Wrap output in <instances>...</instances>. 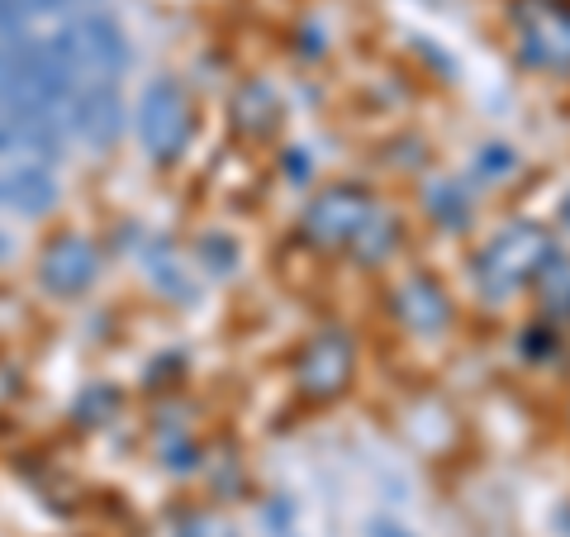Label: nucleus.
I'll list each match as a JSON object with an SVG mask.
<instances>
[{"instance_id":"obj_1","label":"nucleus","mask_w":570,"mask_h":537,"mask_svg":"<svg viewBox=\"0 0 570 537\" xmlns=\"http://www.w3.org/2000/svg\"><path fill=\"white\" fill-rule=\"evenodd\" d=\"M551 262H557V243H551L547 228L513 224L475 257V281L490 300H499V295L519 291V285H528V281H538Z\"/></svg>"},{"instance_id":"obj_2","label":"nucleus","mask_w":570,"mask_h":537,"mask_svg":"<svg viewBox=\"0 0 570 537\" xmlns=\"http://www.w3.org/2000/svg\"><path fill=\"white\" fill-rule=\"evenodd\" d=\"M67 43H71V62H77L81 86L105 81L119 86L124 71L134 62V48L124 39V25L105 10H86L77 20H67Z\"/></svg>"},{"instance_id":"obj_3","label":"nucleus","mask_w":570,"mask_h":537,"mask_svg":"<svg viewBox=\"0 0 570 537\" xmlns=\"http://www.w3.org/2000/svg\"><path fill=\"white\" fill-rule=\"evenodd\" d=\"M134 134L153 163H171L190 143V105L186 91L171 77H157L142 86L138 110H134Z\"/></svg>"},{"instance_id":"obj_4","label":"nucleus","mask_w":570,"mask_h":537,"mask_svg":"<svg viewBox=\"0 0 570 537\" xmlns=\"http://www.w3.org/2000/svg\"><path fill=\"white\" fill-rule=\"evenodd\" d=\"M376 219V201L356 186H333L324 191L318 201H309L305 209V234L309 243H324V247H343L356 243V234Z\"/></svg>"},{"instance_id":"obj_5","label":"nucleus","mask_w":570,"mask_h":537,"mask_svg":"<svg viewBox=\"0 0 570 537\" xmlns=\"http://www.w3.org/2000/svg\"><path fill=\"white\" fill-rule=\"evenodd\" d=\"M62 119L81 143H91V148H110V143L124 134V96H119V86H105V81L77 86V96L67 100Z\"/></svg>"},{"instance_id":"obj_6","label":"nucleus","mask_w":570,"mask_h":537,"mask_svg":"<svg viewBox=\"0 0 570 537\" xmlns=\"http://www.w3.org/2000/svg\"><path fill=\"white\" fill-rule=\"evenodd\" d=\"M352 367H356V352L343 333H318L314 343L299 357V390L314 400H333L343 396L347 381H352Z\"/></svg>"},{"instance_id":"obj_7","label":"nucleus","mask_w":570,"mask_h":537,"mask_svg":"<svg viewBox=\"0 0 570 537\" xmlns=\"http://www.w3.org/2000/svg\"><path fill=\"white\" fill-rule=\"evenodd\" d=\"M39 276H43V285L52 295H81L86 285L100 276V257H96V247L86 238H62V243H52L43 253Z\"/></svg>"},{"instance_id":"obj_8","label":"nucleus","mask_w":570,"mask_h":537,"mask_svg":"<svg viewBox=\"0 0 570 537\" xmlns=\"http://www.w3.org/2000/svg\"><path fill=\"white\" fill-rule=\"evenodd\" d=\"M395 314L414 333H438V329L452 324V300H448L442 285L419 276V281H404L400 291H395Z\"/></svg>"},{"instance_id":"obj_9","label":"nucleus","mask_w":570,"mask_h":537,"mask_svg":"<svg viewBox=\"0 0 570 537\" xmlns=\"http://www.w3.org/2000/svg\"><path fill=\"white\" fill-rule=\"evenodd\" d=\"M523 52L538 67H570V14L542 10L538 20H523Z\"/></svg>"},{"instance_id":"obj_10","label":"nucleus","mask_w":570,"mask_h":537,"mask_svg":"<svg viewBox=\"0 0 570 537\" xmlns=\"http://www.w3.org/2000/svg\"><path fill=\"white\" fill-rule=\"evenodd\" d=\"M423 205H428V214H433L442 228H452V234H461V228L471 224V191H461L456 182L428 186L423 191Z\"/></svg>"},{"instance_id":"obj_11","label":"nucleus","mask_w":570,"mask_h":537,"mask_svg":"<svg viewBox=\"0 0 570 537\" xmlns=\"http://www.w3.org/2000/svg\"><path fill=\"white\" fill-rule=\"evenodd\" d=\"M276 115H281V105H276V96L266 91V86H247V91L238 96V124L243 129L266 134L276 124Z\"/></svg>"},{"instance_id":"obj_12","label":"nucleus","mask_w":570,"mask_h":537,"mask_svg":"<svg viewBox=\"0 0 570 537\" xmlns=\"http://www.w3.org/2000/svg\"><path fill=\"white\" fill-rule=\"evenodd\" d=\"M542 281V295H547V310L551 314H566L570 319V266H561V257L547 266V272L538 276Z\"/></svg>"},{"instance_id":"obj_13","label":"nucleus","mask_w":570,"mask_h":537,"mask_svg":"<svg viewBox=\"0 0 570 537\" xmlns=\"http://www.w3.org/2000/svg\"><path fill=\"white\" fill-rule=\"evenodd\" d=\"M200 262H205V272L228 276L238 266V243L224 234H209V238H200Z\"/></svg>"},{"instance_id":"obj_14","label":"nucleus","mask_w":570,"mask_h":537,"mask_svg":"<svg viewBox=\"0 0 570 537\" xmlns=\"http://www.w3.org/2000/svg\"><path fill=\"white\" fill-rule=\"evenodd\" d=\"M390 243H395V224L385 219V214L376 209V219H371L362 234H356V253H362L366 262H376V257H385L390 253Z\"/></svg>"},{"instance_id":"obj_15","label":"nucleus","mask_w":570,"mask_h":537,"mask_svg":"<svg viewBox=\"0 0 570 537\" xmlns=\"http://www.w3.org/2000/svg\"><path fill=\"white\" fill-rule=\"evenodd\" d=\"M519 167V153L509 148V143H490V148L475 153V176H504Z\"/></svg>"},{"instance_id":"obj_16","label":"nucleus","mask_w":570,"mask_h":537,"mask_svg":"<svg viewBox=\"0 0 570 537\" xmlns=\"http://www.w3.org/2000/svg\"><path fill=\"white\" fill-rule=\"evenodd\" d=\"M551 352H557V333H551V329H528L523 333V357H551Z\"/></svg>"},{"instance_id":"obj_17","label":"nucleus","mask_w":570,"mask_h":537,"mask_svg":"<svg viewBox=\"0 0 570 537\" xmlns=\"http://www.w3.org/2000/svg\"><path fill=\"white\" fill-rule=\"evenodd\" d=\"M176 537H234V528L219 524V518H190V524H181Z\"/></svg>"},{"instance_id":"obj_18","label":"nucleus","mask_w":570,"mask_h":537,"mask_svg":"<svg viewBox=\"0 0 570 537\" xmlns=\"http://www.w3.org/2000/svg\"><path fill=\"white\" fill-rule=\"evenodd\" d=\"M285 167H291L295 182H305V176H309V157H305V148H291V153H285Z\"/></svg>"},{"instance_id":"obj_19","label":"nucleus","mask_w":570,"mask_h":537,"mask_svg":"<svg viewBox=\"0 0 570 537\" xmlns=\"http://www.w3.org/2000/svg\"><path fill=\"white\" fill-rule=\"evenodd\" d=\"M371 537H409V528H395V524H376Z\"/></svg>"},{"instance_id":"obj_20","label":"nucleus","mask_w":570,"mask_h":537,"mask_svg":"<svg viewBox=\"0 0 570 537\" xmlns=\"http://www.w3.org/2000/svg\"><path fill=\"white\" fill-rule=\"evenodd\" d=\"M561 228H570V195L561 201Z\"/></svg>"},{"instance_id":"obj_21","label":"nucleus","mask_w":570,"mask_h":537,"mask_svg":"<svg viewBox=\"0 0 570 537\" xmlns=\"http://www.w3.org/2000/svg\"><path fill=\"white\" fill-rule=\"evenodd\" d=\"M6 253H10V238H6V234H0V257H6Z\"/></svg>"}]
</instances>
